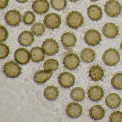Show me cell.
Segmentation results:
<instances>
[{
	"label": "cell",
	"mask_w": 122,
	"mask_h": 122,
	"mask_svg": "<svg viewBox=\"0 0 122 122\" xmlns=\"http://www.w3.org/2000/svg\"><path fill=\"white\" fill-rule=\"evenodd\" d=\"M35 14L31 11L26 12L23 17V21L26 25H30L33 24L35 20Z\"/></svg>",
	"instance_id": "cell-31"
},
{
	"label": "cell",
	"mask_w": 122,
	"mask_h": 122,
	"mask_svg": "<svg viewBox=\"0 0 122 122\" xmlns=\"http://www.w3.org/2000/svg\"><path fill=\"white\" fill-rule=\"evenodd\" d=\"M81 58L85 63H91L93 62L95 59V53L94 51L91 48H85L81 52Z\"/></svg>",
	"instance_id": "cell-24"
},
{
	"label": "cell",
	"mask_w": 122,
	"mask_h": 122,
	"mask_svg": "<svg viewBox=\"0 0 122 122\" xmlns=\"http://www.w3.org/2000/svg\"><path fill=\"white\" fill-rule=\"evenodd\" d=\"M8 32L6 28L4 26H0V42L5 41L8 36Z\"/></svg>",
	"instance_id": "cell-34"
},
{
	"label": "cell",
	"mask_w": 122,
	"mask_h": 122,
	"mask_svg": "<svg viewBox=\"0 0 122 122\" xmlns=\"http://www.w3.org/2000/svg\"><path fill=\"white\" fill-rule=\"evenodd\" d=\"M89 114L92 119L95 120H99L104 117L105 110L100 106L96 105L92 106L90 109Z\"/></svg>",
	"instance_id": "cell-22"
},
{
	"label": "cell",
	"mask_w": 122,
	"mask_h": 122,
	"mask_svg": "<svg viewBox=\"0 0 122 122\" xmlns=\"http://www.w3.org/2000/svg\"><path fill=\"white\" fill-rule=\"evenodd\" d=\"M90 0L92 1V2H96V1H98L99 0Z\"/></svg>",
	"instance_id": "cell-39"
},
{
	"label": "cell",
	"mask_w": 122,
	"mask_h": 122,
	"mask_svg": "<svg viewBox=\"0 0 122 122\" xmlns=\"http://www.w3.org/2000/svg\"><path fill=\"white\" fill-rule=\"evenodd\" d=\"M71 96L72 99L75 101L77 102L82 101L85 96V91L82 88L80 87L75 88L71 92Z\"/></svg>",
	"instance_id": "cell-26"
},
{
	"label": "cell",
	"mask_w": 122,
	"mask_h": 122,
	"mask_svg": "<svg viewBox=\"0 0 122 122\" xmlns=\"http://www.w3.org/2000/svg\"><path fill=\"white\" fill-rule=\"evenodd\" d=\"M121 102L120 97L115 93L108 94L105 99V102L107 106L111 109L118 107L120 105Z\"/></svg>",
	"instance_id": "cell-19"
},
{
	"label": "cell",
	"mask_w": 122,
	"mask_h": 122,
	"mask_svg": "<svg viewBox=\"0 0 122 122\" xmlns=\"http://www.w3.org/2000/svg\"><path fill=\"white\" fill-rule=\"evenodd\" d=\"M52 74V72L47 71L40 70L36 73L34 76V80L36 84L42 85L49 80Z\"/></svg>",
	"instance_id": "cell-18"
},
{
	"label": "cell",
	"mask_w": 122,
	"mask_h": 122,
	"mask_svg": "<svg viewBox=\"0 0 122 122\" xmlns=\"http://www.w3.org/2000/svg\"><path fill=\"white\" fill-rule=\"evenodd\" d=\"M58 81L59 84L63 87L70 88L72 87L75 83V76L70 73L64 72L59 75Z\"/></svg>",
	"instance_id": "cell-10"
},
{
	"label": "cell",
	"mask_w": 122,
	"mask_h": 122,
	"mask_svg": "<svg viewBox=\"0 0 122 122\" xmlns=\"http://www.w3.org/2000/svg\"><path fill=\"white\" fill-rule=\"evenodd\" d=\"M42 49L47 55L51 56L57 53L59 50V46L55 40L47 39L43 43Z\"/></svg>",
	"instance_id": "cell-8"
},
{
	"label": "cell",
	"mask_w": 122,
	"mask_h": 122,
	"mask_svg": "<svg viewBox=\"0 0 122 122\" xmlns=\"http://www.w3.org/2000/svg\"><path fill=\"white\" fill-rule=\"evenodd\" d=\"M50 4L47 0H36L32 5L35 12L42 15L48 12L50 9Z\"/></svg>",
	"instance_id": "cell-12"
},
{
	"label": "cell",
	"mask_w": 122,
	"mask_h": 122,
	"mask_svg": "<svg viewBox=\"0 0 122 122\" xmlns=\"http://www.w3.org/2000/svg\"><path fill=\"white\" fill-rule=\"evenodd\" d=\"M59 63L56 60L51 59L47 60L44 64V68L45 70L50 72L56 71L58 68Z\"/></svg>",
	"instance_id": "cell-27"
},
{
	"label": "cell",
	"mask_w": 122,
	"mask_h": 122,
	"mask_svg": "<svg viewBox=\"0 0 122 122\" xmlns=\"http://www.w3.org/2000/svg\"><path fill=\"white\" fill-rule=\"evenodd\" d=\"M30 56L33 62H40L44 60L45 53L42 48L39 47H36L30 50Z\"/></svg>",
	"instance_id": "cell-20"
},
{
	"label": "cell",
	"mask_w": 122,
	"mask_h": 122,
	"mask_svg": "<svg viewBox=\"0 0 122 122\" xmlns=\"http://www.w3.org/2000/svg\"><path fill=\"white\" fill-rule=\"evenodd\" d=\"M120 47L121 49V50L122 51V41H121V43Z\"/></svg>",
	"instance_id": "cell-38"
},
{
	"label": "cell",
	"mask_w": 122,
	"mask_h": 122,
	"mask_svg": "<svg viewBox=\"0 0 122 122\" xmlns=\"http://www.w3.org/2000/svg\"><path fill=\"white\" fill-rule=\"evenodd\" d=\"M10 53V49L8 46L4 43H0V58L3 59L6 58Z\"/></svg>",
	"instance_id": "cell-32"
},
{
	"label": "cell",
	"mask_w": 122,
	"mask_h": 122,
	"mask_svg": "<svg viewBox=\"0 0 122 122\" xmlns=\"http://www.w3.org/2000/svg\"><path fill=\"white\" fill-rule=\"evenodd\" d=\"M51 3L53 8L58 11L65 9L67 5L66 0H51Z\"/></svg>",
	"instance_id": "cell-30"
},
{
	"label": "cell",
	"mask_w": 122,
	"mask_h": 122,
	"mask_svg": "<svg viewBox=\"0 0 122 122\" xmlns=\"http://www.w3.org/2000/svg\"><path fill=\"white\" fill-rule=\"evenodd\" d=\"M87 15L92 21H98L101 20L102 16V11L101 8L96 5H92L88 8Z\"/></svg>",
	"instance_id": "cell-16"
},
{
	"label": "cell",
	"mask_w": 122,
	"mask_h": 122,
	"mask_svg": "<svg viewBox=\"0 0 122 122\" xmlns=\"http://www.w3.org/2000/svg\"><path fill=\"white\" fill-rule=\"evenodd\" d=\"M61 41L62 44L65 47H71L75 46L77 40L75 36L73 33L66 32L63 34Z\"/></svg>",
	"instance_id": "cell-21"
},
{
	"label": "cell",
	"mask_w": 122,
	"mask_h": 122,
	"mask_svg": "<svg viewBox=\"0 0 122 122\" xmlns=\"http://www.w3.org/2000/svg\"><path fill=\"white\" fill-rule=\"evenodd\" d=\"M84 19L82 14L77 11L70 12L66 18L68 26L72 29L77 30L82 25Z\"/></svg>",
	"instance_id": "cell-2"
},
{
	"label": "cell",
	"mask_w": 122,
	"mask_h": 122,
	"mask_svg": "<svg viewBox=\"0 0 122 122\" xmlns=\"http://www.w3.org/2000/svg\"><path fill=\"white\" fill-rule=\"evenodd\" d=\"M104 10L107 15L111 17H116L120 14L122 7L116 0H110L105 5Z\"/></svg>",
	"instance_id": "cell-3"
},
{
	"label": "cell",
	"mask_w": 122,
	"mask_h": 122,
	"mask_svg": "<svg viewBox=\"0 0 122 122\" xmlns=\"http://www.w3.org/2000/svg\"><path fill=\"white\" fill-rule=\"evenodd\" d=\"M16 0L20 3H24L27 2L28 0Z\"/></svg>",
	"instance_id": "cell-36"
},
{
	"label": "cell",
	"mask_w": 122,
	"mask_h": 122,
	"mask_svg": "<svg viewBox=\"0 0 122 122\" xmlns=\"http://www.w3.org/2000/svg\"><path fill=\"white\" fill-rule=\"evenodd\" d=\"M63 63L64 66L67 69L70 70H75L80 65V58L76 54L70 53L64 57Z\"/></svg>",
	"instance_id": "cell-9"
},
{
	"label": "cell",
	"mask_w": 122,
	"mask_h": 122,
	"mask_svg": "<svg viewBox=\"0 0 122 122\" xmlns=\"http://www.w3.org/2000/svg\"><path fill=\"white\" fill-rule=\"evenodd\" d=\"M59 95L58 90L53 86L47 87L44 91V96L46 98L50 101H54L57 98Z\"/></svg>",
	"instance_id": "cell-25"
},
{
	"label": "cell",
	"mask_w": 122,
	"mask_h": 122,
	"mask_svg": "<svg viewBox=\"0 0 122 122\" xmlns=\"http://www.w3.org/2000/svg\"><path fill=\"white\" fill-rule=\"evenodd\" d=\"M22 18L20 13L15 10H10L5 16L6 23L11 27H16L19 25L22 21Z\"/></svg>",
	"instance_id": "cell-6"
},
{
	"label": "cell",
	"mask_w": 122,
	"mask_h": 122,
	"mask_svg": "<svg viewBox=\"0 0 122 122\" xmlns=\"http://www.w3.org/2000/svg\"><path fill=\"white\" fill-rule=\"evenodd\" d=\"M3 71L7 77L11 78H15L20 75L21 68L20 66L15 62L10 61L5 65Z\"/></svg>",
	"instance_id": "cell-4"
},
{
	"label": "cell",
	"mask_w": 122,
	"mask_h": 122,
	"mask_svg": "<svg viewBox=\"0 0 122 122\" xmlns=\"http://www.w3.org/2000/svg\"><path fill=\"white\" fill-rule=\"evenodd\" d=\"M15 61L22 65H26L30 60V53L27 50L24 48H20L15 51L14 55Z\"/></svg>",
	"instance_id": "cell-11"
},
{
	"label": "cell",
	"mask_w": 122,
	"mask_h": 122,
	"mask_svg": "<svg viewBox=\"0 0 122 122\" xmlns=\"http://www.w3.org/2000/svg\"><path fill=\"white\" fill-rule=\"evenodd\" d=\"M102 58L103 62L106 65L113 66L118 63L120 56L119 52L115 49L109 48L104 52Z\"/></svg>",
	"instance_id": "cell-1"
},
{
	"label": "cell",
	"mask_w": 122,
	"mask_h": 122,
	"mask_svg": "<svg viewBox=\"0 0 122 122\" xmlns=\"http://www.w3.org/2000/svg\"><path fill=\"white\" fill-rule=\"evenodd\" d=\"M34 41L33 33L28 30L21 33L18 38V41L20 44L25 47L30 46Z\"/></svg>",
	"instance_id": "cell-17"
},
{
	"label": "cell",
	"mask_w": 122,
	"mask_h": 122,
	"mask_svg": "<svg viewBox=\"0 0 122 122\" xmlns=\"http://www.w3.org/2000/svg\"><path fill=\"white\" fill-rule=\"evenodd\" d=\"M111 122H122V112L119 111H115L111 115L110 117Z\"/></svg>",
	"instance_id": "cell-33"
},
{
	"label": "cell",
	"mask_w": 122,
	"mask_h": 122,
	"mask_svg": "<svg viewBox=\"0 0 122 122\" xmlns=\"http://www.w3.org/2000/svg\"><path fill=\"white\" fill-rule=\"evenodd\" d=\"M102 33L104 36L108 39H113L118 34V28L114 23H108L103 26Z\"/></svg>",
	"instance_id": "cell-15"
},
{
	"label": "cell",
	"mask_w": 122,
	"mask_h": 122,
	"mask_svg": "<svg viewBox=\"0 0 122 122\" xmlns=\"http://www.w3.org/2000/svg\"><path fill=\"white\" fill-rule=\"evenodd\" d=\"M104 75L102 68L98 65L92 66L89 70V76L91 80L98 81L101 80Z\"/></svg>",
	"instance_id": "cell-23"
},
{
	"label": "cell",
	"mask_w": 122,
	"mask_h": 122,
	"mask_svg": "<svg viewBox=\"0 0 122 122\" xmlns=\"http://www.w3.org/2000/svg\"><path fill=\"white\" fill-rule=\"evenodd\" d=\"M9 0H0V10L5 9L8 5Z\"/></svg>",
	"instance_id": "cell-35"
},
{
	"label": "cell",
	"mask_w": 122,
	"mask_h": 122,
	"mask_svg": "<svg viewBox=\"0 0 122 122\" xmlns=\"http://www.w3.org/2000/svg\"><path fill=\"white\" fill-rule=\"evenodd\" d=\"M70 1L71 2H78L80 0H70Z\"/></svg>",
	"instance_id": "cell-37"
},
{
	"label": "cell",
	"mask_w": 122,
	"mask_h": 122,
	"mask_svg": "<svg viewBox=\"0 0 122 122\" xmlns=\"http://www.w3.org/2000/svg\"><path fill=\"white\" fill-rule=\"evenodd\" d=\"M84 40L85 42L88 45L96 46L101 41V35L100 32L96 30H89L85 34Z\"/></svg>",
	"instance_id": "cell-5"
},
{
	"label": "cell",
	"mask_w": 122,
	"mask_h": 122,
	"mask_svg": "<svg viewBox=\"0 0 122 122\" xmlns=\"http://www.w3.org/2000/svg\"><path fill=\"white\" fill-rule=\"evenodd\" d=\"M66 113L70 117L76 118L80 117L82 112V108L81 106L77 103H70L67 106Z\"/></svg>",
	"instance_id": "cell-13"
},
{
	"label": "cell",
	"mask_w": 122,
	"mask_h": 122,
	"mask_svg": "<svg viewBox=\"0 0 122 122\" xmlns=\"http://www.w3.org/2000/svg\"><path fill=\"white\" fill-rule=\"evenodd\" d=\"M44 23L46 27L50 30H55L58 28L61 25V18L57 14L50 13L45 17Z\"/></svg>",
	"instance_id": "cell-7"
},
{
	"label": "cell",
	"mask_w": 122,
	"mask_h": 122,
	"mask_svg": "<svg viewBox=\"0 0 122 122\" xmlns=\"http://www.w3.org/2000/svg\"><path fill=\"white\" fill-rule=\"evenodd\" d=\"M104 92L102 88L98 86L91 87L88 91V96L91 100L94 102L99 101L102 98Z\"/></svg>",
	"instance_id": "cell-14"
},
{
	"label": "cell",
	"mask_w": 122,
	"mask_h": 122,
	"mask_svg": "<svg viewBox=\"0 0 122 122\" xmlns=\"http://www.w3.org/2000/svg\"><path fill=\"white\" fill-rule=\"evenodd\" d=\"M45 28L42 23L37 22L35 23L32 27V32L37 36L42 35L45 32Z\"/></svg>",
	"instance_id": "cell-29"
},
{
	"label": "cell",
	"mask_w": 122,
	"mask_h": 122,
	"mask_svg": "<svg viewBox=\"0 0 122 122\" xmlns=\"http://www.w3.org/2000/svg\"><path fill=\"white\" fill-rule=\"evenodd\" d=\"M111 83L115 89L122 90V73H120L115 75L111 79Z\"/></svg>",
	"instance_id": "cell-28"
}]
</instances>
